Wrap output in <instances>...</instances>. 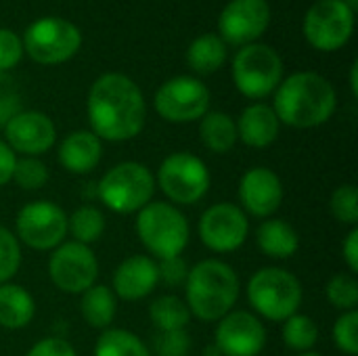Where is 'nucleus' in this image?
Here are the masks:
<instances>
[{
    "instance_id": "41",
    "label": "nucleus",
    "mask_w": 358,
    "mask_h": 356,
    "mask_svg": "<svg viewBox=\"0 0 358 356\" xmlns=\"http://www.w3.org/2000/svg\"><path fill=\"white\" fill-rule=\"evenodd\" d=\"M344 260L350 269V273H358V229L352 227L344 241Z\"/></svg>"
},
{
    "instance_id": "28",
    "label": "nucleus",
    "mask_w": 358,
    "mask_h": 356,
    "mask_svg": "<svg viewBox=\"0 0 358 356\" xmlns=\"http://www.w3.org/2000/svg\"><path fill=\"white\" fill-rule=\"evenodd\" d=\"M67 231L73 235L76 243H94L105 233V216L94 206H82L67 218Z\"/></svg>"
},
{
    "instance_id": "37",
    "label": "nucleus",
    "mask_w": 358,
    "mask_h": 356,
    "mask_svg": "<svg viewBox=\"0 0 358 356\" xmlns=\"http://www.w3.org/2000/svg\"><path fill=\"white\" fill-rule=\"evenodd\" d=\"M157 277L168 285V287H182L189 277V269L180 256L166 258L157 266Z\"/></svg>"
},
{
    "instance_id": "4",
    "label": "nucleus",
    "mask_w": 358,
    "mask_h": 356,
    "mask_svg": "<svg viewBox=\"0 0 358 356\" xmlns=\"http://www.w3.org/2000/svg\"><path fill=\"white\" fill-rule=\"evenodd\" d=\"M136 235L141 243L159 260L180 256L189 243L187 218L166 201L147 204L136 216Z\"/></svg>"
},
{
    "instance_id": "34",
    "label": "nucleus",
    "mask_w": 358,
    "mask_h": 356,
    "mask_svg": "<svg viewBox=\"0 0 358 356\" xmlns=\"http://www.w3.org/2000/svg\"><path fill=\"white\" fill-rule=\"evenodd\" d=\"M21 264V248L17 237L0 227V285L8 283L10 277L19 271Z\"/></svg>"
},
{
    "instance_id": "29",
    "label": "nucleus",
    "mask_w": 358,
    "mask_h": 356,
    "mask_svg": "<svg viewBox=\"0 0 358 356\" xmlns=\"http://www.w3.org/2000/svg\"><path fill=\"white\" fill-rule=\"evenodd\" d=\"M94 356H151L147 346L126 329H107L94 346Z\"/></svg>"
},
{
    "instance_id": "1",
    "label": "nucleus",
    "mask_w": 358,
    "mask_h": 356,
    "mask_svg": "<svg viewBox=\"0 0 358 356\" xmlns=\"http://www.w3.org/2000/svg\"><path fill=\"white\" fill-rule=\"evenodd\" d=\"M88 120L99 138H134L145 124V99L141 88L122 73L101 76L88 94Z\"/></svg>"
},
{
    "instance_id": "11",
    "label": "nucleus",
    "mask_w": 358,
    "mask_h": 356,
    "mask_svg": "<svg viewBox=\"0 0 358 356\" xmlns=\"http://www.w3.org/2000/svg\"><path fill=\"white\" fill-rule=\"evenodd\" d=\"M355 25V10L344 0H321L304 19V34L308 42L319 50L342 48Z\"/></svg>"
},
{
    "instance_id": "32",
    "label": "nucleus",
    "mask_w": 358,
    "mask_h": 356,
    "mask_svg": "<svg viewBox=\"0 0 358 356\" xmlns=\"http://www.w3.org/2000/svg\"><path fill=\"white\" fill-rule=\"evenodd\" d=\"M327 298L340 311H357L358 283L350 275H336L327 283Z\"/></svg>"
},
{
    "instance_id": "27",
    "label": "nucleus",
    "mask_w": 358,
    "mask_h": 356,
    "mask_svg": "<svg viewBox=\"0 0 358 356\" xmlns=\"http://www.w3.org/2000/svg\"><path fill=\"white\" fill-rule=\"evenodd\" d=\"M149 317L159 332L185 329L187 323L191 321V313L187 304L176 296H162L153 300V304L149 306Z\"/></svg>"
},
{
    "instance_id": "42",
    "label": "nucleus",
    "mask_w": 358,
    "mask_h": 356,
    "mask_svg": "<svg viewBox=\"0 0 358 356\" xmlns=\"http://www.w3.org/2000/svg\"><path fill=\"white\" fill-rule=\"evenodd\" d=\"M350 82H352V92L358 94V84H357V63L352 65V71H350Z\"/></svg>"
},
{
    "instance_id": "15",
    "label": "nucleus",
    "mask_w": 358,
    "mask_h": 356,
    "mask_svg": "<svg viewBox=\"0 0 358 356\" xmlns=\"http://www.w3.org/2000/svg\"><path fill=\"white\" fill-rule=\"evenodd\" d=\"M264 344V325L245 311L224 315L216 327V348L220 356H258Z\"/></svg>"
},
{
    "instance_id": "6",
    "label": "nucleus",
    "mask_w": 358,
    "mask_h": 356,
    "mask_svg": "<svg viewBox=\"0 0 358 356\" xmlns=\"http://www.w3.org/2000/svg\"><path fill=\"white\" fill-rule=\"evenodd\" d=\"M155 191V178L151 170L136 162H124L113 166L99 183L101 201L117 212L132 214L151 204Z\"/></svg>"
},
{
    "instance_id": "18",
    "label": "nucleus",
    "mask_w": 358,
    "mask_h": 356,
    "mask_svg": "<svg viewBox=\"0 0 358 356\" xmlns=\"http://www.w3.org/2000/svg\"><path fill=\"white\" fill-rule=\"evenodd\" d=\"M241 206L258 218L273 216L283 201V185L279 176L268 168H252L239 183Z\"/></svg>"
},
{
    "instance_id": "22",
    "label": "nucleus",
    "mask_w": 358,
    "mask_h": 356,
    "mask_svg": "<svg viewBox=\"0 0 358 356\" xmlns=\"http://www.w3.org/2000/svg\"><path fill=\"white\" fill-rule=\"evenodd\" d=\"M256 243L258 248L268 256V258H292L298 252L300 239L298 233L292 225H287L285 220H264L258 227L256 233Z\"/></svg>"
},
{
    "instance_id": "25",
    "label": "nucleus",
    "mask_w": 358,
    "mask_h": 356,
    "mask_svg": "<svg viewBox=\"0 0 358 356\" xmlns=\"http://www.w3.org/2000/svg\"><path fill=\"white\" fill-rule=\"evenodd\" d=\"M82 317L90 327L107 329L115 317V296L105 285H92L82 294Z\"/></svg>"
},
{
    "instance_id": "33",
    "label": "nucleus",
    "mask_w": 358,
    "mask_h": 356,
    "mask_svg": "<svg viewBox=\"0 0 358 356\" xmlns=\"http://www.w3.org/2000/svg\"><path fill=\"white\" fill-rule=\"evenodd\" d=\"M331 212L334 216L350 227L358 222V191L355 185H344L334 191L331 195Z\"/></svg>"
},
{
    "instance_id": "38",
    "label": "nucleus",
    "mask_w": 358,
    "mask_h": 356,
    "mask_svg": "<svg viewBox=\"0 0 358 356\" xmlns=\"http://www.w3.org/2000/svg\"><path fill=\"white\" fill-rule=\"evenodd\" d=\"M23 52V42L10 29H0V71L10 69L19 63Z\"/></svg>"
},
{
    "instance_id": "21",
    "label": "nucleus",
    "mask_w": 358,
    "mask_h": 356,
    "mask_svg": "<svg viewBox=\"0 0 358 356\" xmlns=\"http://www.w3.org/2000/svg\"><path fill=\"white\" fill-rule=\"evenodd\" d=\"M277 134H279V118L273 111V107L258 103L241 113L237 124V136H241V141L248 147L264 149L271 143H275Z\"/></svg>"
},
{
    "instance_id": "16",
    "label": "nucleus",
    "mask_w": 358,
    "mask_h": 356,
    "mask_svg": "<svg viewBox=\"0 0 358 356\" xmlns=\"http://www.w3.org/2000/svg\"><path fill=\"white\" fill-rule=\"evenodd\" d=\"M271 21V8L266 0H231L218 19L222 42L241 46L254 42L264 34Z\"/></svg>"
},
{
    "instance_id": "2",
    "label": "nucleus",
    "mask_w": 358,
    "mask_h": 356,
    "mask_svg": "<svg viewBox=\"0 0 358 356\" xmlns=\"http://www.w3.org/2000/svg\"><path fill=\"white\" fill-rule=\"evenodd\" d=\"M273 111L287 126L315 128L325 124L336 111V90L323 76L300 71L279 86Z\"/></svg>"
},
{
    "instance_id": "9",
    "label": "nucleus",
    "mask_w": 358,
    "mask_h": 356,
    "mask_svg": "<svg viewBox=\"0 0 358 356\" xmlns=\"http://www.w3.org/2000/svg\"><path fill=\"white\" fill-rule=\"evenodd\" d=\"M157 183L174 204L191 206L197 204L208 193L210 172L199 157L180 151L168 155L162 162L157 172Z\"/></svg>"
},
{
    "instance_id": "24",
    "label": "nucleus",
    "mask_w": 358,
    "mask_h": 356,
    "mask_svg": "<svg viewBox=\"0 0 358 356\" xmlns=\"http://www.w3.org/2000/svg\"><path fill=\"white\" fill-rule=\"evenodd\" d=\"M201 143L214 153H229L237 143V124L227 113H206L199 126Z\"/></svg>"
},
{
    "instance_id": "36",
    "label": "nucleus",
    "mask_w": 358,
    "mask_h": 356,
    "mask_svg": "<svg viewBox=\"0 0 358 356\" xmlns=\"http://www.w3.org/2000/svg\"><path fill=\"white\" fill-rule=\"evenodd\" d=\"M157 356H187L191 348V340L185 329L176 332H162L153 342Z\"/></svg>"
},
{
    "instance_id": "12",
    "label": "nucleus",
    "mask_w": 358,
    "mask_h": 356,
    "mask_svg": "<svg viewBox=\"0 0 358 356\" xmlns=\"http://www.w3.org/2000/svg\"><path fill=\"white\" fill-rule=\"evenodd\" d=\"M50 281L65 294H84L94 285L99 262L88 245L69 241L59 245L48 260Z\"/></svg>"
},
{
    "instance_id": "5",
    "label": "nucleus",
    "mask_w": 358,
    "mask_h": 356,
    "mask_svg": "<svg viewBox=\"0 0 358 356\" xmlns=\"http://www.w3.org/2000/svg\"><path fill=\"white\" fill-rule=\"evenodd\" d=\"M248 298L264 319L287 321L302 304V285L292 273L266 266L250 279Z\"/></svg>"
},
{
    "instance_id": "3",
    "label": "nucleus",
    "mask_w": 358,
    "mask_h": 356,
    "mask_svg": "<svg viewBox=\"0 0 358 356\" xmlns=\"http://www.w3.org/2000/svg\"><path fill=\"white\" fill-rule=\"evenodd\" d=\"M187 308L197 319L210 323L231 313L239 298V279L235 271L220 260H203L189 271Z\"/></svg>"
},
{
    "instance_id": "35",
    "label": "nucleus",
    "mask_w": 358,
    "mask_h": 356,
    "mask_svg": "<svg viewBox=\"0 0 358 356\" xmlns=\"http://www.w3.org/2000/svg\"><path fill=\"white\" fill-rule=\"evenodd\" d=\"M334 342L336 346L350 356L358 355V313H344L334 325Z\"/></svg>"
},
{
    "instance_id": "7",
    "label": "nucleus",
    "mask_w": 358,
    "mask_h": 356,
    "mask_svg": "<svg viewBox=\"0 0 358 356\" xmlns=\"http://www.w3.org/2000/svg\"><path fill=\"white\" fill-rule=\"evenodd\" d=\"M283 73L279 55L264 44L243 46L233 61L235 86L250 99H262L275 90Z\"/></svg>"
},
{
    "instance_id": "40",
    "label": "nucleus",
    "mask_w": 358,
    "mask_h": 356,
    "mask_svg": "<svg viewBox=\"0 0 358 356\" xmlns=\"http://www.w3.org/2000/svg\"><path fill=\"white\" fill-rule=\"evenodd\" d=\"M15 162H17L15 151H13L6 143H2V141H0V187H2V185H6V183L10 180V176H13V168H15Z\"/></svg>"
},
{
    "instance_id": "26",
    "label": "nucleus",
    "mask_w": 358,
    "mask_h": 356,
    "mask_svg": "<svg viewBox=\"0 0 358 356\" xmlns=\"http://www.w3.org/2000/svg\"><path fill=\"white\" fill-rule=\"evenodd\" d=\"M227 57V46L222 42L220 36L214 34H206L199 36L187 50V63L193 71L206 76V73H214Z\"/></svg>"
},
{
    "instance_id": "31",
    "label": "nucleus",
    "mask_w": 358,
    "mask_h": 356,
    "mask_svg": "<svg viewBox=\"0 0 358 356\" xmlns=\"http://www.w3.org/2000/svg\"><path fill=\"white\" fill-rule=\"evenodd\" d=\"M10 180H15L25 191H36V189H40V187L46 185L48 170H46V166L40 159H36V157H23V159H17L15 162Z\"/></svg>"
},
{
    "instance_id": "23",
    "label": "nucleus",
    "mask_w": 358,
    "mask_h": 356,
    "mask_svg": "<svg viewBox=\"0 0 358 356\" xmlns=\"http://www.w3.org/2000/svg\"><path fill=\"white\" fill-rule=\"evenodd\" d=\"M34 313L36 304L29 292L13 283L0 285V327L21 329L34 319Z\"/></svg>"
},
{
    "instance_id": "14",
    "label": "nucleus",
    "mask_w": 358,
    "mask_h": 356,
    "mask_svg": "<svg viewBox=\"0 0 358 356\" xmlns=\"http://www.w3.org/2000/svg\"><path fill=\"white\" fill-rule=\"evenodd\" d=\"M250 222L235 204H216L201 214L199 237L214 252H235L248 239Z\"/></svg>"
},
{
    "instance_id": "43",
    "label": "nucleus",
    "mask_w": 358,
    "mask_h": 356,
    "mask_svg": "<svg viewBox=\"0 0 358 356\" xmlns=\"http://www.w3.org/2000/svg\"><path fill=\"white\" fill-rule=\"evenodd\" d=\"M298 356H321V355H317V353H304V355H298Z\"/></svg>"
},
{
    "instance_id": "17",
    "label": "nucleus",
    "mask_w": 358,
    "mask_h": 356,
    "mask_svg": "<svg viewBox=\"0 0 358 356\" xmlns=\"http://www.w3.org/2000/svg\"><path fill=\"white\" fill-rule=\"evenodd\" d=\"M4 132H6L8 147L27 157L46 153L55 145V136H57L52 120L40 111L15 113L4 124Z\"/></svg>"
},
{
    "instance_id": "39",
    "label": "nucleus",
    "mask_w": 358,
    "mask_h": 356,
    "mask_svg": "<svg viewBox=\"0 0 358 356\" xmlns=\"http://www.w3.org/2000/svg\"><path fill=\"white\" fill-rule=\"evenodd\" d=\"M27 356H76V350L69 342L61 340V338H46L42 342H38Z\"/></svg>"
},
{
    "instance_id": "8",
    "label": "nucleus",
    "mask_w": 358,
    "mask_h": 356,
    "mask_svg": "<svg viewBox=\"0 0 358 356\" xmlns=\"http://www.w3.org/2000/svg\"><path fill=\"white\" fill-rule=\"evenodd\" d=\"M82 44L80 29L59 17H44L25 29L23 46L29 57L44 65L63 63L78 52Z\"/></svg>"
},
{
    "instance_id": "19",
    "label": "nucleus",
    "mask_w": 358,
    "mask_h": 356,
    "mask_svg": "<svg viewBox=\"0 0 358 356\" xmlns=\"http://www.w3.org/2000/svg\"><path fill=\"white\" fill-rule=\"evenodd\" d=\"M157 281V264L149 256H130L113 273V290L128 302L149 296Z\"/></svg>"
},
{
    "instance_id": "30",
    "label": "nucleus",
    "mask_w": 358,
    "mask_h": 356,
    "mask_svg": "<svg viewBox=\"0 0 358 356\" xmlns=\"http://www.w3.org/2000/svg\"><path fill=\"white\" fill-rule=\"evenodd\" d=\"M319 340L317 323L306 315H294L283 325V342L287 348L298 353H308Z\"/></svg>"
},
{
    "instance_id": "10",
    "label": "nucleus",
    "mask_w": 358,
    "mask_h": 356,
    "mask_svg": "<svg viewBox=\"0 0 358 356\" xmlns=\"http://www.w3.org/2000/svg\"><path fill=\"white\" fill-rule=\"evenodd\" d=\"M210 107V90L201 80L178 76L168 80L155 94L157 113L176 124L199 120L208 113Z\"/></svg>"
},
{
    "instance_id": "20",
    "label": "nucleus",
    "mask_w": 358,
    "mask_h": 356,
    "mask_svg": "<svg viewBox=\"0 0 358 356\" xmlns=\"http://www.w3.org/2000/svg\"><path fill=\"white\" fill-rule=\"evenodd\" d=\"M101 138L90 130H78L63 138L59 147V162L71 174H88L101 162Z\"/></svg>"
},
{
    "instance_id": "13",
    "label": "nucleus",
    "mask_w": 358,
    "mask_h": 356,
    "mask_svg": "<svg viewBox=\"0 0 358 356\" xmlns=\"http://www.w3.org/2000/svg\"><path fill=\"white\" fill-rule=\"evenodd\" d=\"M17 237L34 250H52L67 235V216L52 201L23 206L15 220Z\"/></svg>"
}]
</instances>
